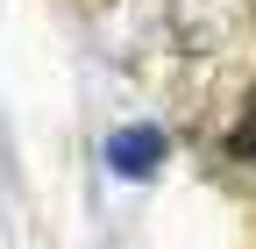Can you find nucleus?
<instances>
[{
	"label": "nucleus",
	"instance_id": "1",
	"mask_svg": "<svg viewBox=\"0 0 256 249\" xmlns=\"http://www.w3.org/2000/svg\"><path fill=\"white\" fill-rule=\"evenodd\" d=\"M164 128H150V121H136V128H114L107 136V164L121 171V178H156L164 171Z\"/></svg>",
	"mask_w": 256,
	"mask_h": 249
},
{
	"label": "nucleus",
	"instance_id": "2",
	"mask_svg": "<svg viewBox=\"0 0 256 249\" xmlns=\"http://www.w3.org/2000/svg\"><path fill=\"white\" fill-rule=\"evenodd\" d=\"M249 136H256V92H249V114L235 121V136H228V142H249Z\"/></svg>",
	"mask_w": 256,
	"mask_h": 249
},
{
	"label": "nucleus",
	"instance_id": "3",
	"mask_svg": "<svg viewBox=\"0 0 256 249\" xmlns=\"http://www.w3.org/2000/svg\"><path fill=\"white\" fill-rule=\"evenodd\" d=\"M235 157H256V136H249V142H235Z\"/></svg>",
	"mask_w": 256,
	"mask_h": 249
}]
</instances>
